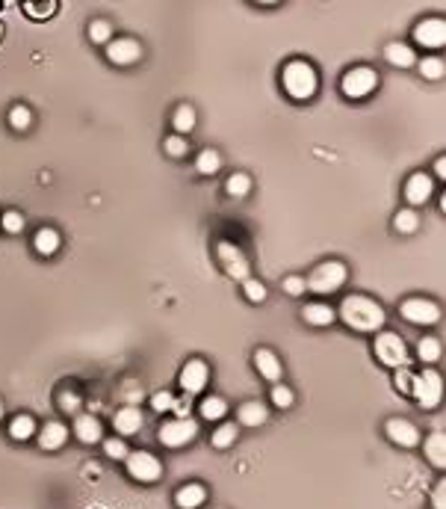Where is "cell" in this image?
<instances>
[{
	"label": "cell",
	"mask_w": 446,
	"mask_h": 509,
	"mask_svg": "<svg viewBox=\"0 0 446 509\" xmlns=\"http://www.w3.org/2000/svg\"><path fill=\"white\" fill-rule=\"evenodd\" d=\"M385 433H387V438L393 441V445H399L405 450L420 445V430L411 421H405V418H390L385 423Z\"/></svg>",
	"instance_id": "cell-14"
},
{
	"label": "cell",
	"mask_w": 446,
	"mask_h": 509,
	"mask_svg": "<svg viewBox=\"0 0 446 509\" xmlns=\"http://www.w3.org/2000/svg\"><path fill=\"white\" fill-rule=\"evenodd\" d=\"M385 59L393 65V69H411V65H417L414 47L405 45V42H390L385 47Z\"/></svg>",
	"instance_id": "cell-21"
},
{
	"label": "cell",
	"mask_w": 446,
	"mask_h": 509,
	"mask_svg": "<svg viewBox=\"0 0 446 509\" xmlns=\"http://www.w3.org/2000/svg\"><path fill=\"white\" fill-rule=\"evenodd\" d=\"M24 9H27V15L42 21V18H47V15H54L57 0H24Z\"/></svg>",
	"instance_id": "cell-38"
},
{
	"label": "cell",
	"mask_w": 446,
	"mask_h": 509,
	"mask_svg": "<svg viewBox=\"0 0 446 509\" xmlns=\"http://www.w3.org/2000/svg\"><path fill=\"white\" fill-rule=\"evenodd\" d=\"M172 125H175V130H177L180 137L189 134V130H195V125H198L195 107H192V104H180V107L172 113Z\"/></svg>",
	"instance_id": "cell-27"
},
{
	"label": "cell",
	"mask_w": 446,
	"mask_h": 509,
	"mask_svg": "<svg viewBox=\"0 0 446 509\" xmlns=\"http://www.w3.org/2000/svg\"><path fill=\"white\" fill-rule=\"evenodd\" d=\"M216 261H219L222 270H225L230 278H237V282L252 278V264H249V258H245V252L240 249L237 243L219 240V243H216Z\"/></svg>",
	"instance_id": "cell-7"
},
{
	"label": "cell",
	"mask_w": 446,
	"mask_h": 509,
	"mask_svg": "<svg viewBox=\"0 0 446 509\" xmlns=\"http://www.w3.org/2000/svg\"><path fill=\"white\" fill-rule=\"evenodd\" d=\"M440 355H443V347H440V341H438L435 335L420 338V343H417V358L423 361L426 367H432L435 361H440Z\"/></svg>",
	"instance_id": "cell-26"
},
{
	"label": "cell",
	"mask_w": 446,
	"mask_h": 509,
	"mask_svg": "<svg viewBox=\"0 0 446 509\" xmlns=\"http://www.w3.org/2000/svg\"><path fill=\"white\" fill-rule=\"evenodd\" d=\"M269 397H272V406H275V408H290V406L295 403L293 388H290V385H284V382H275Z\"/></svg>",
	"instance_id": "cell-37"
},
{
	"label": "cell",
	"mask_w": 446,
	"mask_h": 509,
	"mask_svg": "<svg viewBox=\"0 0 446 509\" xmlns=\"http://www.w3.org/2000/svg\"><path fill=\"white\" fill-rule=\"evenodd\" d=\"M175 403H177V400H175V394H172V391H157L154 397H151V408H154L157 415H166V412H172V408H175Z\"/></svg>",
	"instance_id": "cell-42"
},
{
	"label": "cell",
	"mask_w": 446,
	"mask_h": 509,
	"mask_svg": "<svg viewBox=\"0 0 446 509\" xmlns=\"http://www.w3.org/2000/svg\"><path fill=\"white\" fill-rule=\"evenodd\" d=\"M414 42L426 51H440L446 45V21L443 18H423L414 27Z\"/></svg>",
	"instance_id": "cell-13"
},
{
	"label": "cell",
	"mask_w": 446,
	"mask_h": 509,
	"mask_svg": "<svg viewBox=\"0 0 446 509\" xmlns=\"http://www.w3.org/2000/svg\"><path fill=\"white\" fill-rule=\"evenodd\" d=\"M375 86H378V72L370 69V65H355V69H349L340 80V89L349 101H363V98H370L375 92Z\"/></svg>",
	"instance_id": "cell-6"
},
{
	"label": "cell",
	"mask_w": 446,
	"mask_h": 509,
	"mask_svg": "<svg viewBox=\"0 0 446 509\" xmlns=\"http://www.w3.org/2000/svg\"><path fill=\"white\" fill-rule=\"evenodd\" d=\"M417 69L426 80H440L446 74V62L440 57H426V59H417Z\"/></svg>",
	"instance_id": "cell-34"
},
{
	"label": "cell",
	"mask_w": 446,
	"mask_h": 509,
	"mask_svg": "<svg viewBox=\"0 0 446 509\" xmlns=\"http://www.w3.org/2000/svg\"><path fill=\"white\" fill-rule=\"evenodd\" d=\"M252 4H257V6H275V4H281V0H252Z\"/></svg>",
	"instance_id": "cell-49"
},
{
	"label": "cell",
	"mask_w": 446,
	"mask_h": 509,
	"mask_svg": "<svg viewBox=\"0 0 446 509\" xmlns=\"http://www.w3.org/2000/svg\"><path fill=\"white\" fill-rule=\"evenodd\" d=\"M175 503L180 509H201L207 503V488L201 483H187V486H180L177 488V495H175Z\"/></svg>",
	"instance_id": "cell-20"
},
{
	"label": "cell",
	"mask_w": 446,
	"mask_h": 509,
	"mask_svg": "<svg viewBox=\"0 0 446 509\" xmlns=\"http://www.w3.org/2000/svg\"><path fill=\"white\" fill-rule=\"evenodd\" d=\"M411 397L417 400L420 408H438L443 400V376L432 367H426L423 373H414V379H411Z\"/></svg>",
	"instance_id": "cell-4"
},
{
	"label": "cell",
	"mask_w": 446,
	"mask_h": 509,
	"mask_svg": "<svg viewBox=\"0 0 446 509\" xmlns=\"http://www.w3.org/2000/svg\"><path fill=\"white\" fill-rule=\"evenodd\" d=\"M142 412L136 406H124V408H119L115 412V418H112V426H115V433H119V438H127V435H136L139 430H142Z\"/></svg>",
	"instance_id": "cell-17"
},
{
	"label": "cell",
	"mask_w": 446,
	"mask_h": 509,
	"mask_svg": "<svg viewBox=\"0 0 446 509\" xmlns=\"http://www.w3.org/2000/svg\"><path fill=\"white\" fill-rule=\"evenodd\" d=\"M57 406L62 408L65 415H80V406H83V397L74 391V388H62L59 397H57Z\"/></svg>",
	"instance_id": "cell-35"
},
{
	"label": "cell",
	"mask_w": 446,
	"mask_h": 509,
	"mask_svg": "<svg viewBox=\"0 0 446 509\" xmlns=\"http://www.w3.org/2000/svg\"><path fill=\"white\" fill-rule=\"evenodd\" d=\"M163 149H166V154L169 157H187V151H189V142L180 137V134H175V137H166V142H163Z\"/></svg>",
	"instance_id": "cell-43"
},
{
	"label": "cell",
	"mask_w": 446,
	"mask_h": 509,
	"mask_svg": "<svg viewBox=\"0 0 446 509\" xmlns=\"http://www.w3.org/2000/svg\"><path fill=\"white\" fill-rule=\"evenodd\" d=\"M195 169L201 172V175H216L222 169V154L216 149H204V151H198L195 157Z\"/></svg>",
	"instance_id": "cell-31"
},
{
	"label": "cell",
	"mask_w": 446,
	"mask_h": 509,
	"mask_svg": "<svg viewBox=\"0 0 446 509\" xmlns=\"http://www.w3.org/2000/svg\"><path fill=\"white\" fill-rule=\"evenodd\" d=\"M346 282H349V267H346L343 261H325V264H319L317 270L305 278V285L313 293H322V297H325V293L340 290Z\"/></svg>",
	"instance_id": "cell-3"
},
{
	"label": "cell",
	"mask_w": 446,
	"mask_h": 509,
	"mask_svg": "<svg viewBox=\"0 0 446 509\" xmlns=\"http://www.w3.org/2000/svg\"><path fill=\"white\" fill-rule=\"evenodd\" d=\"M89 39H92L95 45H107V42L112 39V24L104 21V18H95V21L89 24Z\"/></svg>",
	"instance_id": "cell-40"
},
{
	"label": "cell",
	"mask_w": 446,
	"mask_h": 509,
	"mask_svg": "<svg viewBox=\"0 0 446 509\" xmlns=\"http://www.w3.org/2000/svg\"><path fill=\"white\" fill-rule=\"evenodd\" d=\"M59 246H62V237H59L57 228H51V225L39 228L36 237H33V249H36L39 255H45V258L57 255V252H59Z\"/></svg>",
	"instance_id": "cell-22"
},
{
	"label": "cell",
	"mask_w": 446,
	"mask_h": 509,
	"mask_svg": "<svg viewBox=\"0 0 446 509\" xmlns=\"http://www.w3.org/2000/svg\"><path fill=\"white\" fill-rule=\"evenodd\" d=\"M435 195V181L428 178L426 172H414L408 181H405V202L411 205V207H420V205H426L428 199Z\"/></svg>",
	"instance_id": "cell-15"
},
{
	"label": "cell",
	"mask_w": 446,
	"mask_h": 509,
	"mask_svg": "<svg viewBox=\"0 0 446 509\" xmlns=\"http://www.w3.org/2000/svg\"><path fill=\"white\" fill-rule=\"evenodd\" d=\"M399 314L414 326H435L440 320V305L428 297H411L399 305Z\"/></svg>",
	"instance_id": "cell-10"
},
{
	"label": "cell",
	"mask_w": 446,
	"mask_h": 509,
	"mask_svg": "<svg viewBox=\"0 0 446 509\" xmlns=\"http://www.w3.org/2000/svg\"><path fill=\"white\" fill-rule=\"evenodd\" d=\"M0 225H4V231H6V234H21V231H24V225H27V219H24V213H21V210H6L4 217H0Z\"/></svg>",
	"instance_id": "cell-39"
},
{
	"label": "cell",
	"mask_w": 446,
	"mask_h": 509,
	"mask_svg": "<svg viewBox=\"0 0 446 509\" xmlns=\"http://www.w3.org/2000/svg\"><path fill=\"white\" fill-rule=\"evenodd\" d=\"M177 382H180V391H184L187 397H195V394H201L210 382V365L204 358H189L187 365L180 367Z\"/></svg>",
	"instance_id": "cell-11"
},
{
	"label": "cell",
	"mask_w": 446,
	"mask_h": 509,
	"mask_svg": "<svg viewBox=\"0 0 446 509\" xmlns=\"http://www.w3.org/2000/svg\"><path fill=\"white\" fill-rule=\"evenodd\" d=\"M225 193L230 195V199H245V195L252 193V178L245 172H234L225 181Z\"/></svg>",
	"instance_id": "cell-30"
},
{
	"label": "cell",
	"mask_w": 446,
	"mask_h": 509,
	"mask_svg": "<svg viewBox=\"0 0 446 509\" xmlns=\"http://www.w3.org/2000/svg\"><path fill=\"white\" fill-rule=\"evenodd\" d=\"M423 453H426V459L435 468H443L446 465V435L443 433H432L423 441Z\"/></svg>",
	"instance_id": "cell-25"
},
{
	"label": "cell",
	"mask_w": 446,
	"mask_h": 509,
	"mask_svg": "<svg viewBox=\"0 0 446 509\" xmlns=\"http://www.w3.org/2000/svg\"><path fill=\"white\" fill-rule=\"evenodd\" d=\"M237 435H240V426H237V423H219L216 430H213L210 441H213V447H216V450H228V447L237 441Z\"/></svg>",
	"instance_id": "cell-29"
},
{
	"label": "cell",
	"mask_w": 446,
	"mask_h": 509,
	"mask_svg": "<svg viewBox=\"0 0 446 509\" xmlns=\"http://www.w3.org/2000/svg\"><path fill=\"white\" fill-rule=\"evenodd\" d=\"M281 86L293 98V101H310L319 92V74L310 62L305 59H290L281 72Z\"/></svg>",
	"instance_id": "cell-2"
},
{
	"label": "cell",
	"mask_w": 446,
	"mask_h": 509,
	"mask_svg": "<svg viewBox=\"0 0 446 509\" xmlns=\"http://www.w3.org/2000/svg\"><path fill=\"white\" fill-rule=\"evenodd\" d=\"M0 421H4V403H0Z\"/></svg>",
	"instance_id": "cell-50"
},
{
	"label": "cell",
	"mask_w": 446,
	"mask_h": 509,
	"mask_svg": "<svg viewBox=\"0 0 446 509\" xmlns=\"http://www.w3.org/2000/svg\"><path fill=\"white\" fill-rule=\"evenodd\" d=\"M302 317L310 326H319V329H322V326H331L337 320V311L331 305H325V302H310V305L302 308Z\"/></svg>",
	"instance_id": "cell-24"
},
{
	"label": "cell",
	"mask_w": 446,
	"mask_h": 509,
	"mask_svg": "<svg viewBox=\"0 0 446 509\" xmlns=\"http://www.w3.org/2000/svg\"><path fill=\"white\" fill-rule=\"evenodd\" d=\"M124 465H127V474H130V477H134L136 483H157V480L163 477V462H160L154 453H148V450L127 453Z\"/></svg>",
	"instance_id": "cell-8"
},
{
	"label": "cell",
	"mask_w": 446,
	"mask_h": 509,
	"mask_svg": "<svg viewBox=\"0 0 446 509\" xmlns=\"http://www.w3.org/2000/svg\"><path fill=\"white\" fill-rule=\"evenodd\" d=\"M195 435H198V423L192 418H175L160 426V445L172 450L187 447L189 441H195Z\"/></svg>",
	"instance_id": "cell-9"
},
{
	"label": "cell",
	"mask_w": 446,
	"mask_h": 509,
	"mask_svg": "<svg viewBox=\"0 0 446 509\" xmlns=\"http://www.w3.org/2000/svg\"><path fill=\"white\" fill-rule=\"evenodd\" d=\"M372 353H375V358L382 361L385 367H408V358H411V353H408V343L396 335V332H375V343H372Z\"/></svg>",
	"instance_id": "cell-5"
},
{
	"label": "cell",
	"mask_w": 446,
	"mask_h": 509,
	"mask_svg": "<svg viewBox=\"0 0 446 509\" xmlns=\"http://www.w3.org/2000/svg\"><path fill=\"white\" fill-rule=\"evenodd\" d=\"M237 421L242 426H263V423L269 421V408L263 406V403H257V400H249V403H242L237 408Z\"/></svg>",
	"instance_id": "cell-23"
},
{
	"label": "cell",
	"mask_w": 446,
	"mask_h": 509,
	"mask_svg": "<svg viewBox=\"0 0 446 509\" xmlns=\"http://www.w3.org/2000/svg\"><path fill=\"white\" fill-rule=\"evenodd\" d=\"M65 441H69V426L59 423V421H47L39 430V447L42 450H59V447H65Z\"/></svg>",
	"instance_id": "cell-19"
},
{
	"label": "cell",
	"mask_w": 446,
	"mask_h": 509,
	"mask_svg": "<svg viewBox=\"0 0 446 509\" xmlns=\"http://www.w3.org/2000/svg\"><path fill=\"white\" fill-rule=\"evenodd\" d=\"M9 435L15 441H30L33 435H36V421H33L30 415H15L9 421Z\"/></svg>",
	"instance_id": "cell-28"
},
{
	"label": "cell",
	"mask_w": 446,
	"mask_h": 509,
	"mask_svg": "<svg viewBox=\"0 0 446 509\" xmlns=\"http://www.w3.org/2000/svg\"><path fill=\"white\" fill-rule=\"evenodd\" d=\"M198 412H201L204 421H222V418L228 415V403L213 394V397H204V400H201V408H198Z\"/></svg>",
	"instance_id": "cell-32"
},
{
	"label": "cell",
	"mask_w": 446,
	"mask_h": 509,
	"mask_svg": "<svg viewBox=\"0 0 446 509\" xmlns=\"http://www.w3.org/2000/svg\"><path fill=\"white\" fill-rule=\"evenodd\" d=\"M9 125H12L15 130H27V127L33 125V110L24 107V104H15V107L9 110Z\"/></svg>",
	"instance_id": "cell-41"
},
{
	"label": "cell",
	"mask_w": 446,
	"mask_h": 509,
	"mask_svg": "<svg viewBox=\"0 0 446 509\" xmlns=\"http://www.w3.org/2000/svg\"><path fill=\"white\" fill-rule=\"evenodd\" d=\"M411 379H414V373H411L408 367H396V373H393V385H396V391L411 394Z\"/></svg>",
	"instance_id": "cell-45"
},
{
	"label": "cell",
	"mask_w": 446,
	"mask_h": 509,
	"mask_svg": "<svg viewBox=\"0 0 446 509\" xmlns=\"http://www.w3.org/2000/svg\"><path fill=\"white\" fill-rule=\"evenodd\" d=\"M254 367H257V373L263 376L266 382H281V376H284V367H281V358L272 353V350H266V347H260V350H254Z\"/></svg>",
	"instance_id": "cell-16"
},
{
	"label": "cell",
	"mask_w": 446,
	"mask_h": 509,
	"mask_svg": "<svg viewBox=\"0 0 446 509\" xmlns=\"http://www.w3.org/2000/svg\"><path fill=\"white\" fill-rule=\"evenodd\" d=\"M242 293H245V299H249V302H254V305L266 302V297H269L266 285H263V282H257V278H245V282H242Z\"/></svg>",
	"instance_id": "cell-36"
},
{
	"label": "cell",
	"mask_w": 446,
	"mask_h": 509,
	"mask_svg": "<svg viewBox=\"0 0 446 509\" xmlns=\"http://www.w3.org/2000/svg\"><path fill=\"white\" fill-rule=\"evenodd\" d=\"M393 225H396V231H399V234H414L417 228H420V217H417V210H414V207H402L399 213H396Z\"/></svg>",
	"instance_id": "cell-33"
},
{
	"label": "cell",
	"mask_w": 446,
	"mask_h": 509,
	"mask_svg": "<svg viewBox=\"0 0 446 509\" xmlns=\"http://www.w3.org/2000/svg\"><path fill=\"white\" fill-rule=\"evenodd\" d=\"M337 317H340L346 326H349L352 332H363V335L382 332V326H385V320H387L385 308L378 305L372 297H367V293H349V297L340 302Z\"/></svg>",
	"instance_id": "cell-1"
},
{
	"label": "cell",
	"mask_w": 446,
	"mask_h": 509,
	"mask_svg": "<svg viewBox=\"0 0 446 509\" xmlns=\"http://www.w3.org/2000/svg\"><path fill=\"white\" fill-rule=\"evenodd\" d=\"M107 59L112 65H122V69H127V65H134L142 59V45L136 39H130V36H122V39H110L107 42Z\"/></svg>",
	"instance_id": "cell-12"
},
{
	"label": "cell",
	"mask_w": 446,
	"mask_h": 509,
	"mask_svg": "<svg viewBox=\"0 0 446 509\" xmlns=\"http://www.w3.org/2000/svg\"><path fill=\"white\" fill-rule=\"evenodd\" d=\"M74 435L83 445H98L104 438V426L95 415H74Z\"/></svg>",
	"instance_id": "cell-18"
},
{
	"label": "cell",
	"mask_w": 446,
	"mask_h": 509,
	"mask_svg": "<svg viewBox=\"0 0 446 509\" xmlns=\"http://www.w3.org/2000/svg\"><path fill=\"white\" fill-rule=\"evenodd\" d=\"M305 290H307L305 275H287L284 278V293H290V297H302Z\"/></svg>",
	"instance_id": "cell-46"
},
{
	"label": "cell",
	"mask_w": 446,
	"mask_h": 509,
	"mask_svg": "<svg viewBox=\"0 0 446 509\" xmlns=\"http://www.w3.org/2000/svg\"><path fill=\"white\" fill-rule=\"evenodd\" d=\"M104 453H107L110 459H115V462H122V459H127L130 447L124 445V438H107V441H104Z\"/></svg>",
	"instance_id": "cell-44"
},
{
	"label": "cell",
	"mask_w": 446,
	"mask_h": 509,
	"mask_svg": "<svg viewBox=\"0 0 446 509\" xmlns=\"http://www.w3.org/2000/svg\"><path fill=\"white\" fill-rule=\"evenodd\" d=\"M432 503H435V509H446V483H438V486H435Z\"/></svg>",
	"instance_id": "cell-47"
},
{
	"label": "cell",
	"mask_w": 446,
	"mask_h": 509,
	"mask_svg": "<svg viewBox=\"0 0 446 509\" xmlns=\"http://www.w3.org/2000/svg\"><path fill=\"white\" fill-rule=\"evenodd\" d=\"M435 175L443 181L446 178V157H438V163H435Z\"/></svg>",
	"instance_id": "cell-48"
}]
</instances>
